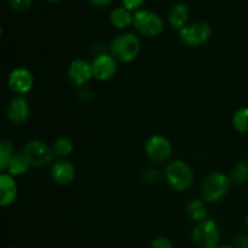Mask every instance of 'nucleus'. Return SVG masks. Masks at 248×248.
<instances>
[{
  "label": "nucleus",
  "instance_id": "f257e3e1",
  "mask_svg": "<svg viewBox=\"0 0 248 248\" xmlns=\"http://www.w3.org/2000/svg\"><path fill=\"white\" fill-rule=\"evenodd\" d=\"M140 51V41L133 33H124L113 40L110 56L118 62H132Z\"/></svg>",
  "mask_w": 248,
  "mask_h": 248
},
{
  "label": "nucleus",
  "instance_id": "f03ea898",
  "mask_svg": "<svg viewBox=\"0 0 248 248\" xmlns=\"http://www.w3.org/2000/svg\"><path fill=\"white\" fill-rule=\"evenodd\" d=\"M230 179L219 172L210 174L201 186V196L207 202L219 201L230 189Z\"/></svg>",
  "mask_w": 248,
  "mask_h": 248
},
{
  "label": "nucleus",
  "instance_id": "7ed1b4c3",
  "mask_svg": "<svg viewBox=\"0 0 248 248\" xmlns=\"http://www.w3.org/2000/svg\"><path fill=\"white\" fill-rule=\"evenodd\" d=\"M165 176L170 186L178 191L186 190L191 186L194 178L193 171L189 165L181 160H176L167 165Z\"/></svg>",
  "mask_w": 248,
  "mask_h": 248
},
{
  "label": "nucleus",
  "instance_id": "20e7f679",
  "mask_svg": "<svg viewBox=\"0 0 248 248\" xmlns=\"http://www.w3.org/2000/svg\"><path fill=\"white\" fill-rule=\"evenodd\" d=\"M133 26L142 35L153 38L161 33L164 29V22L154 11L140 10L133 16Z\"/></svg>",
  "mask_w": 248,
  "mask_h": 248
},
{
  "label": "nucleus",
  "instance_id": "39448f33",
  "mask_svg": "<svg viewBox=\"0 0 248 248\" xmlns=\"http://www.w3.org/2000/svg\"><path fill=\"white\" fill-rule=\"evenodd\" d=\"M212 34V29L207 22L198 21L194 23L186 24L184 28L179 31V38L183 41L184 45L196 47L203 45L208 41Z\"/></svg>",
  "mask_w": 248,
  "mask_h": 248
},
{
  "label": "nucleus",
  "instance_id": "423d86ee",
  "mask_svg": "<svg viewBox=\"0 0 248 248\" xmlns=\"http://www.w3.org/2000/svg\"><path fill=\"white\" fill-rule=\"evenodd\" d=\"M193 239L199 248H217L219 229L213 220L205 219L194 228Z\"/></svg>",
  "mask_w": 248,
  "mask_h": 248
},
{
  "label": "nucleus",
  "instance_id": "0eeeda50",
  "mask_svg": "<svg viewBox=\"0 0 248 248\" xmlns=\"http://www.w3.org/2000/svg\"><path fill=\"white\" fill-rule=\"evenodd\" d=\"M24 156L33 167H44L52 161L53 150L41 140H31L23 149Z\"/></svg>",
  "mask_w": 248,
  "mask_h": 248
},
{
  "label": "nucleus",
  "instance_id": "6e6552de",
  "mask_svg": "<svg viewBox=\"0 0 248 248\" xmlns=\"http://www.w3.org/2000/svg\"><path fill=\"white\" fill-rule=\"evenodd\" d=\"M145 153L153 162L161 164L167 161L171 156V143L162 136H153L145 143Z\"/></svg>",
  "mask_w": 248,
  "mask_h": 248
},
{
  "label": "nucleus",
  "instance_id": "1a4fd4ad",
  "mask_svg": "<svg viewBox=\"0 0 248 248\" xmlns=\"http://www.w3.org/2000/svg\"><path fill=\"white\" fill-rule=\"evenodd\" d=\"M92 73L97 80L106 81L111 79L116 73V61L109 55L97 56L92 62Z\"/></svg>",
  "mask_w": 248,
  "mask_h": 248
},
{
  "label": "nucleus",
  "instance_id": "9d476101",
  "mask_svg": "<svg viewBox=\"0 0 248 248\" xmlns=\"http://www.w3.org/2000/svg\"><path fill=\"white\" fill-rule=\"evenodd\" d=\"M92 77V65L85 60H75L68 68V79L75 86L87 84Z\"/></svg>",
  "mask_w": 248,
  "mask_h": 248
},
{
  "label": "nucleus",
  "instance_id": "9b49d317",
  "mask_svg": "<svg viewBox=\"0 0 248 248\" xmlns=\"http://www.w3.org/2000/svg\"><path fill=\"white\" fill-rule=\"evenodd\" d=\"M33 84V75L29 70L24 69V68H17L9 77L10 89L18 94H24L31 91Z\"/></svg>",
  "mask_w": 248,
  "mask_h": 248
},
{
  "label": "nucleus",
  "instance_id": "f8f14e48",
  "mask_svg": "<svg viewBox=\"0 0 248 248\" xmlns=\"http://www.w3.org/2000/svg\"><path fill=\"white\" fill-rule=\"evenodd\" d=\"M6 116L11 123L23 124L29 118V104L23 97L18 96L11 99L6 109Z\"/></svg>",
  "mask_w": 248,
  "mask_h": 248
},
{
  "label": "nucleus",
  "instance_id": "ddd939ff",
  "mask_svg": "<svg viewBox=\"0 0 248 248\" xmlns=\"http://www.w3.org/2000/svg\"><path fill=\"white\" fill-rule=\"evenodd\" d=\"M51 177L56 183L61 186H67L74 181L75 169L69 161L60 160V161H56L51 167Z\"/></svg>",
  "mask_w": 248,
  "mask_h": 248
},
{
  "label": "nucleus",
  "instance_id": "4468645a",
  "mask_svg": "<svg viewBox=\"0 0 248 248\" xmlns=\"http://www.w3.org/2000/svg\"><path fill=\"white\" fill-rule=\"evenodd\" d=\"M17 198V186L15 179L9 173H2L0 177V205L2 207L10 206Z\"/></svg>",
  "mask_w": 248,
  "mask_h": 248
},
{
  "label": "nucleus",
  "instance_id": "2eb2a0df",
  "mask_svg": "<svg viewBox=\"0 0 248 248\" xmlns=\"http://www.w3.org/2000/svg\"><path fill=\"white\" fill-rule=\"evenodd\" d=\"M189 18V10L184 4H176L171 7L169 14V22L172 28L179 29L186 26V21Z\"/></svg>",
  "mask_w": 248,
  "mask_h": 248
},
{
  "label": "nucleus",
  "instance_id": "dca6fc26",
  "mask_svg": "<svg viewBox=\"0 0 248 248\" xmlns=\"http://www.w3.org/2000/svg\"><path fill=\"white\" fill-rule=\"evenodd\" d=\"M110 22L115 28L123 29L133 23V16L131 15L130 10H127L126 7H118L111 11Z\"/></svg>",
  "mask_w": 248,
  "mask_h": 248
},
{
  "label": "nucleus",
  "instance_id": "f3484780",
  "mask_svg": "<svg viewBox=\"0 0 248 248\" xmlns=\"http://www.w3.org/2000/svg\"><path fill=\"white\" fill-rule=\"evenodd\" d=\"M29 162L27 160V157L24 156V154H19V153H15L14 156H12L11 161L9 165V171L10 176H19V174H24L29 169Z\"/></svg>",
  "mask_w": 248,
  "mask_h": 248
},
{
  "label": "nucleus",
  "instance_id": "a211bd4d",
  "mask_svg": "<svg viewBox=\"0 0 248 248\" xmlns=\"http://www.w3.org/2000/svg\"><path fill=\"white\" fill-rule=\"evenodd\" d=\"M186 212H188L190 219L199 223L205 220L206 217H207V208H206L205 203L201 200L190 201L186 206Z\"/></svg>",
  "mask_w": 248,
  "mask_h": 248
},
{
  "label": "nucleus",
  "instance_id": "6ab92c4d",
  "mask_svg": "<svg viewBox=\"0 0 248 248\" xmlns=\"http://www.w3.org/2000/svg\"><path fill=\"white\" fill-rule=\"evenodd\" d=\"M14 144L10 140H2L0 144V170L5 172L9 169L10 161L14 156Z\"/></svg>",
  "mask_w": 248,
  "mask_h": 248
},
{
  "label": "nucleus",
  "instance_id": "aec40b11",
  "mask_svg": "<svg viewBox=\"0 0 248 248\" xmlns=\"http://www.w3.org/2000/svg\"><path fill=\"white\" fill-rule=\"evenodd\" d=\"M232 181L236 184H245L248 182V161H241L232 170Z\"/></svg>",
  "mask_w": 248,
  "mask_h": 248
},
{
  "label": "nucleus",
  "instance_id": "412c9836",
  "mask_svg": "<svg viewBox=\"0 0 248 248\" xmlns=\"http://www.w3.org/2000/svg\"><path fill=\"white\" fill-rule=\"evenodd\" d=\"M232 125L239 132L248 133V108H241L232 116Z\"/></svg>",
  "mask_w": 248,
  "mask_h": 248
},
{
  "label": "nucleus",
  "instance_id": "4be33fe9",
  "mask_svg": "<svg viewBox=\"0 0 248 248\" xmlns=\"http://www.w3.org/2000/svg\"><path fill=\"white\" fill-rule=\"evenodd\" d=\"M53 154L58 155L61 157H65L72 154L73 143L68 138H58L53 143Z\"/></svg>",
  "mask_w": 248,
  "mask_h": 248
},
{
  "label": "nucleus",
  "instance_id": "5701e85b",
  "mask_svg": "<svg viewBox=\"0 0 248 248\" xmlns=\"http://www.w3.org/2000/svg\"><path fill=\"white\" fill-rule=\"evenodd\" d=\"M9 1L11 6L17 11H26L27 9L31 7L33 0H9Z\"/></svg>",
  "mask_w": 248,
  "mask_h": 248
},
{
  "label": "nucleus",
  "instance_id": "b1692460",
  "mask_svg": "<svg viewBox=\"0 0 248 248\" xmlns=\"http://www.w3.org/2000/svg\"><path fill=\"white\" fill-rule=\"evenodd\" d=\"M152 248H173V245L166 237H157L153 241Z\"/></svg>",
  "mask_w": 248,
  "mask_h": 248
},
{
  "label": "nucleus",
  "instance_id": "393cba45",
  "mask_svg": "<svg viewBox=\"0 0 248 248\" xmlns=\"http://www.w3.org/2000/svg\"><path fill=\"white\" fill-rule=\"evenodd\" d=\"M144 2V0H123L124 7H126L127 10H133L140 7Z\"/></svg>",
  "mask_w": 248,
  "mask_h": 248
},
{
  "label": "nucleus",
  "instance_id": "a878e982",
  "mask_svg": "<svg viewBox=\"0 0 248 248\" xmlns=\"http://www.w3.org/2000/svg\"><path fill=\"white\" fill-rule=\"evenodd\" d=\"M89 1L91 2L93 6L101 7V6H106V5H108L109 2H110V0H89Z\"/></svg>",
  "mask_w": 248,
  "mask_h": 248
},
{
  "label": "nucleus",
  "instance_id": "bb28decb",
  "mask_svg": "<svg viewBox=\"0 0 248 248\" xmlns=\"http://www.w3.org/2000/svg\"><path fill=\"white\" fill-rule=\"evenodd\" d=\"M219 248H235V247H232V246H222V247H219Z\"/></svg>",
  "mask_w": 248,
  "mask_h": 248
},
{
  "label": "nucleus",
  "instance_id": "cd10ccee",
  "mask_svg": "<svg viewBox=\"0 0 248 248\" xmlns=\"http://www.w3.org/2000/svg\"><path fill=\"white\" fill-rule=\"evenodd\" d=\"M246 223H247V227H248V216H247V219H246Z\"/></svg>",
  "mask_w": 248,
  "mask_h": 248
},
{
  "label": "nucleus",
  "instance_id": "c85d7f7f",
  "mask_svg": "<svg viewBox=\"0 0 248 248\" xmlns=\"http://www.w3.org/2000/svg\"><path fill=\"white\" fill-rule=\"evenodd\" d=\"M51 1H60V0H51Z\"/></svg>",
  "mask_w": 248,
  "mask_h": 248
},
{
  "label": "nucleus",
  "instance_id": "c756f323",
  "mask_svg": "<svg viewBox=\"0 0 248 248\" xmlns=\"http://www.w3.org/2000/svg\"><path fill=\"white\" fill-rule=\"evenodd\" d=\"M11 248H15V247H11Z\"/></svg>",
  "mask_w": 248,
  "mask_h": 248
}]
</instances>
